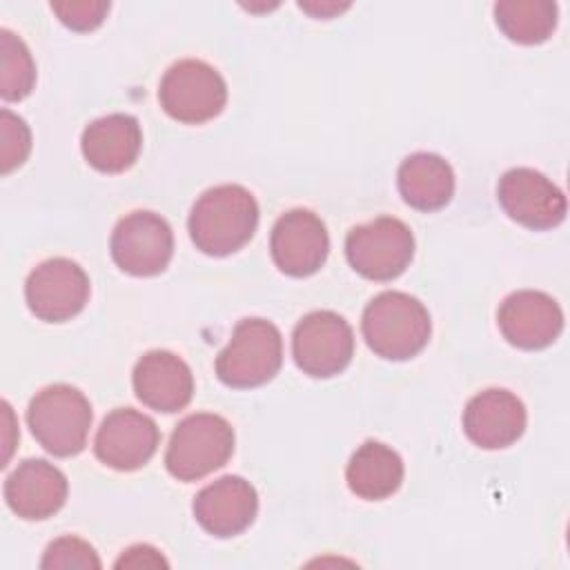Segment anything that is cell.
I'll list each match as a JSON object with an SVG mask.
<instances>
[{"label": "cell", "instance_id": "cell-1", "mask_svg": "<svg viewBox=\"0 0 570 570\" xmlns=\"http://www.w3.org/2000/svg\"><path fill=\"white\" fill-rule=\"evenodd\" d=\"M189 236L209 256H227L240 249L256 232L258 205L240 185L207 189L189 212Z\"/></svg>", "mask_w": 570, "mask_h": 570}, {"label": "cell", "instance_id": "cell-2", "mask_svg": "<svg viewBox=\"0 0 570 570\" xmlns=\"http://www.w3.org/2000/svg\"><path fill=\"white\" fill-rule=\"evenodd\" d=\"M361 330L376 356L405 361L428 345L432 323L419 298L405 292H381L367 303Z\"/></svg>", "mask_w": 570, "mask_h": 570}, {"label": "cell", "instance_id": "cell-3", "mask_svg": "<svg viewBox=\"0 0 570 570\" xmlns=\"http://www.w3.org/2000/svg\"><path fill=\"white\" fill-rule=\"evenodd\" d=\"M27 421L31 434L49 454L73 456L87 443L91 405L80 390L56 383L31 399Z\"/></svg>", "mask_w": 570, "mask_h": 570}, {"label": "cell", "instance_id": "cell-4", "mask_svg": "<svg viewBox=\"0 0 570 570\" xmlns=\"http://www.w3.org/2000/svg\"><path fill=\"white\" fill-rule=\"evenodd\" d=\"M234 452L232 425L212 412L185 416L171 432L165 465L178 481H198L223 468Z\"/></svg>", "mask_w": 570, "mask_h": 570}, {"label": "cell", "instance_id": "cell-5", "mask_svg": "<svg viewBox=\"0 0 570 570\" xmlns=\"http://www.w3.org/2000/svg\"><path fill=\"white\" fill-rule=\"evenodd\" d=\"M283 363V338L265 318H243L216 358V374L229 387H256L274 379Z\"/></svg>", "mask_w": 570, "mask_h": 570}, {"label": "cell", "instance_id": "cell-6", "mask_svg": "<svg viewBox=\"0 0 570 570\" xmlns=\"http://www.w3.org/2000/svg\"><path fill=\"white\" fill-rule=\"evenodd\" d=\"M158 100L174 120L200 125L223 111L227 85L212 65L185 58L174 62L160 78Z\"/></svg>", "mask_w": 570, "mask_h": 570}, {"label": "cell", "instance_id": "cell-7", "mask_svg": "<svg viewBox=\"0 0 570 570\" xmlns=\"http://www.w3.org/2000/svg\"><path fill=\"white\" fill-rule=\"evenodd\" d=\"M345 256L361 276L370 281H392L410 265L414 236L403 220L381 216L347 234Z\"/></svg>", "mask_w": 570, "mask_h": 570}, {"label": "cell", "instance_id": "cell-8", "mask_svg": "<svg viewBox=\"0 0 570 570\" xmlns=\"http://www.w3.org/2000/svg\"><path fill=\"white\" fill-rule=\"evenodd\" d=\"M292 354L303 374L314 379H330L343 372L352 361V327L336 312H312L303 316L294 327Z\"/></svg>", "mask_w": 570, "mask_h": 570}, {"label": "cell", "instance_id": "cell-9", "mask_svg": "<svg viewBox=\"0 0 570 570\" xmlns=\"http://www.w3.org/2000/svg\"><path fill=\"white\" fill-rule=\"evenodd\" d=\"M111 258L131 276L160 274L174 254L169 223L154 212H131L118 220L111 234Z\"/></svg>", "mask_w": 570, "mask_h": 570}, {"label": "cell", "instance_id": "cell-10", "mask_svg": "<svg viewBox=\"0 0 570 570\" xmlns=\"http://www.w3.org/2000/svg\"><path fill=\"white\" fill-rule=\"evenodd\" d=\"M24 298L40 321L62 323L87 305L89 276L69 258H49L27 276Z\"/></svg>", "mask_w": 570, "mask_h": 570}, {"label": "cell", "instance_id": "cell-11", "mask_svg": "<svg viewBox=\"0 0 570 570\" xmlns=\"http://www.w3.org/2000/svg\"><path fill=\"white\" fill-rule=\"evenodd\" d=\"M503 212L530 229H552L568 212L563 191L541 171L530 167L508 169L497 185Z\"/></svg>", "mask_w": 570, "mask_h": 570}, {"label": "cell", "instance_id": "cell-12", "mask_svg": "<svg viewBox=\"0 0 570 570\" xmlns=\"http://www.w3.org/2000/svg\"><path fill=\"white\" fill-rule=\"evenodd\" d=\"M160 441V432L156 423L131 407H118L109 412L94 441L96 456L114 468V470H138L142 468L156 452Z\"/></svg>", "mask_w": 570, "mask_h": 570}, {"label": "cell", "instance_id": "cell-13", "mask_svg": "<svg viewBox=\"0 0 570 570\" xmlns=\"http://www.w3.org/2000/svg\"><path fill=\"white\" fill-rule=\"evenodd\" d=\"M269 249L281 272L289 276H309L318 272L327 258V229L314 212L292 209L276 220Z\"/></svg>", "mask_w": 570, "mask_h": 570}, {"label": "cell", "instance_id": "cell-14", "mask_svg": "<svg viewBox=\"0 0 570 570\" xmlns=\"http://www.w3.org/2000/svg\"><path fill=\"white\" fill-rule=\"evenodd\" d=\"M503 338L521 350H541L557 341L563 330V312L546 292H512L497 314Z\"/></svg>", "mask_w": 570, "mask_h": 570}, {"label": "cell", "instance_id": "cell-15", "mask_svg": "<svg viewBox=\"0 0 570 570\" xmlns=\"http://www.w3.org/2000/svg\"><path fill=\"white\" fill-rule=\"evenodd\" d=\"M463 430L479 448H508L525 430V407L517 394L490 387L468 401L463 410Z\"/></svg>", "mask_w": 570, "mask_h": 570}, {"label": "cell", "instance_id": "cell-16", "mask_svg": "<svg viewBox=\"0 0 570 570\" xmlns=\"http://www.w3.org/2000/svg\"><path fill=\"white\" fill-rule=\"evenodd\" d=\"M258 512V494L243 476H220L194 499L196 521L214 537H234L247 530Z\"/></svg>", "mask_w": 570, "mask_h": 570}, {"label": "cell", "instance_id": "cell-17", "mask_svg": "<svg viewBox=\"0 0 570 570\" xmlns=\"http://www.w3.org/2000/svg\"><path fill=\"white\" fill-rule=\"evenodd\" d=\"M4 501L20 519H49L67 501V476L45 459H27L7 476Z\"/></svg>", "mask_w": 570, "mask_h": 570}, {"label": "cell", "instance_id": "cell-18", "mask_svg": "<svg viewBox=\"0 0 570 570\" xmlns=\"http://www.w3.org/2000/svg\"><path fill=\"white\" fill-rule=\"evenodd\" d=\"M136 396L156 412H178L194 394V376L189 365L165 350L140 356L134 367Z\"/></svg>", "mask_w": 570, "mask_h": 570}, {"label": "cell", "instance_id": "cell-19", "mask_svg": "<svg viewBox=\"0 0 570 570\" xmlns=\"http://www.w3.org/2000/svg\"><path fill=\"white\" fill-rule=\"evenodd\" d=\"M142 147V131L134 116L109 114L89 122L80 138L85 160L105 174L129 169Z\"/></svg>", "mask_w": 570, "mask_h": 570}, {"label": "cell", "instance_id": "cell-20", "mask_svg": "<svg viewBox=\"0 0 570 570\" xmlns=\"http://www.w3.org/2000/svg\"><path fill=\"white\" fill-rule=\"evenodd\" d=\"M403 200L421 212H434L450 203L454 194V171L436 154L416 151L407 156L396 174Z\"/></svg>", "mask_w": 570, "mask_h": 570}, {"label": "cell", "instance_id": "cell-21", "mask_svg": "<svg viewBox=\"0 0 570 570\" xmlns=\"http://www.w3.org/2000/svg\"><path fill=\"white\" fill-rule=\"evenodd\" d=\"M345 479L350 490L365 501L392 497L403 481L401 456L379 441H365L350 459Z\"/></svg>", "mask_w": 570, "mask_h": 570}, {"label": "cell", "instance_id": "cell-22", "mask_svg": "<svg viewBox=\"0 0 570 570\" xmlns=\"http://www.w3.org/2000/svg\"><path fill=\"white\" fill-rule=\"evenodd\" d=\"M557 4L550 0H503L494 4L499 29L519 45H539L557 27Z\"/></svg>", "mask_w": 570, "mask_h": 570}, {"label": "cell", "instance_id": "cell-23", "mask_svg": "<svg viewBox=\"0 0 570 570\" xmlns=\"http://www.w3.org/2000/svg\"><path fill=\"white\" fill-rule=\"evenodd\" d=\"M36 82V65L27 45L9 29H0V96L22 100Z\"/></svg>", "mask_w": 570, "mask_h": 570}, {"label": "cell", "instance_id": "cell-24", "mask_svg": "<svg viewBox=\"0 0 570 570\" xmlns=\"http://www.w3.org/2000/svg\"><path fill=\"white\" fill-rule=\"evenodd\" d=\"M31 151V131L27 122L9 109L0 111V165L2 174L20 167Z\"/></svg>", "mask_w": 570, "mask_h": 570}, {"label": "cell", "instance_id": "cell-25", "mask_svg": "<svg viewBox=\"0 0 570 570\" xmlns=\"http://www.w3.org/2000/svg\"><path fill=\"white\" fill-rule=\"evenodd\" d=\"M40 566L62 568V570H69V568L87 570V568H100V559L87 541L78 537H60L53 543H49Z\"/></svg>", "mask_w": 570, "mask_h": 570}, {"label": "cell", "instance_id": "cell-26", "mask_svg": "<svg viewBox=\"0 0 570 570\" xmlns=\"http://www.w3.org/2000/svg\"><path fill=\"white\" fill-rule=\"evenodd\" d=\"M51 11L60 18V22L73 31H91L98 24H102L109 2H51Z\"/></svg>", "mask_w": 570, "mask_h": 570}, {"label": "cell", "instance_id": "cell-27", "mask_svg": "<svg viewBox=\"0 0 570 570\" xmlns=\"http://www.w3.org/2000/svg\"><path fill=\"white\" fill-rule=\"evenodd\" d=\"M160 566H167V561L151 546H131L116 561V568H160Z\"/></svg>", "mask_w": 570, "mask_h": 570}, {"label": "cell", "instance_id": "cell-28", "mask_svg": "<svg viewBox=\"0 0 570 570\" xmlns=\"http://www.w3.org/2000/svg\"><path fill=\"white\" fill-rule=\"evenodd\" d=\"M301 9H305V11H309V13H314V16H321V18H325V16H330V13H336V11H343V9H347V4H334V2H321V4H314V2H301L298 4Z\"/></svg>", "mask_w": 570, "mask_h": 570}]
</instances>
